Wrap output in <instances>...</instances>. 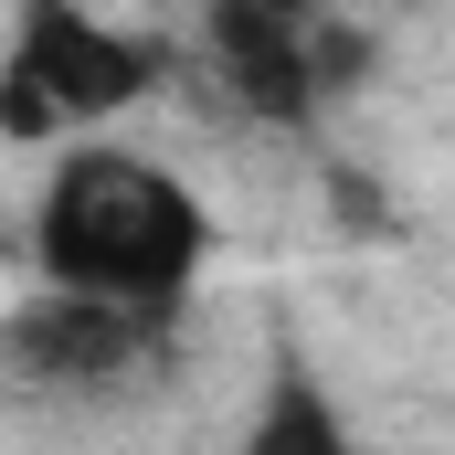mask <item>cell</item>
<instances>
[{"instance_id": "obj_7", "label": "cell", "mask_w": 455, "mask_h": 455, "mask_svg": "<svg viewBox=\"0 0 455 455\" xmlns=\"http://www.w3.org/2000/svg\"><path fill=\"white\" fill-rule=\"evenodd\" d=\"M0 127H11V138H53V127H64V116H53V96H43L21 64L0 75Z\"/></svg>"}, {"instance_id": "obj_6", "label": "cell", "mask_w": 455, "mask_h": 455, "mask_svg": "<svg viewBox=\"0 0 455 455\" xmlns=\"http://www.w3.org/2000/svg\"><path fill=\"white\" fill-rule=\"evenodd\" d=\"M307 64H318V96H339V85H360L371 75V32H349V21H307Z\"/></svg>"}, {"instance_id": "obj_3", "label": "cell", "mask_w": 455, "mask_h": 455, "mask_svg": "<svg viewBox=\"0 0 455 455\" xmlns=\"http://www.w3.org/2000/svg\"><path fill=\"white\" fill-rule=\"evenodd\" d=\"M11 64L53 96V116H116L127 96H148L159 53L107 32L85 0H21V32H11Z\"/></svg>"}, {"instance_id": "obj_2", "label": "cell", "mask_w": 455, "mask_h": 455, "mask_svg": "<svg viewBox=\"0 0 455 455\" xmlns=\"http://www.w3.org/2000/svg\"><path fill=\"white\" fill-rule=\"evenodd\" d=\"M159 349H170V307H116V297H64V286H43L0 329V360L32 392H116Z\"/></svg>"}, {"instance_id": "obj_1", "label": "cell", "mask_w": 455, "mask_h": 455, "mask_svg": "<svg viewBox=\"0 0 455 455\" xmlns=\"http://www.w3.org/2000/svg\"><path fill=\"white\" fill-rule=\"evenodd\" d=\"M32 254L64 297H116V307H180L202 265V202L138 159V148H75L43 191Z\"/></svg>"}, {"instance_id": "obj_8", "label": "cell", "mask_w": 455, "mask_h": 455, "mask_svg": "<svg viewBox=\"0 0 455 455\" xmlns=\"http://www.w3.org/2000/svg\"><path fill=\"white\" fill-rule=\"evenodd\" d=\"M254 11H286V21H307V11H318V0H254Z\"/></svg>"}, {"instance_id": "obj_4", "label": "cell", "mask_w": 455, "mask_h": 455, "mask_svg": "<svg viewBox=\"0 0 455 455\" xmlns=\"http://www.w3.org/2000/svg\"><path fill=\"white\" fill-rule=\"evenodd\" d=\"M318 21V11H307ZM307 21H286V11H254V0H212V21H202V53H212V75H223L233 96L254 116H318V64H307Z\"/></svg>"}, {"instance_id": "obj_5", "label": "cell", "mask_w": 455, "mask_h": 455, "mask_svg": "<svg viewBox=\"0 0 455 455\" xmlns=\"http://www.w3.org/2000/svg\"><path fill=\"white\" fill-rule=\"evenodd\" d=\"M243 455H360L339 424V403L318 392V371L307 360H275V392H265V413H254V445Z\"/></svg>"}]
</instances>
